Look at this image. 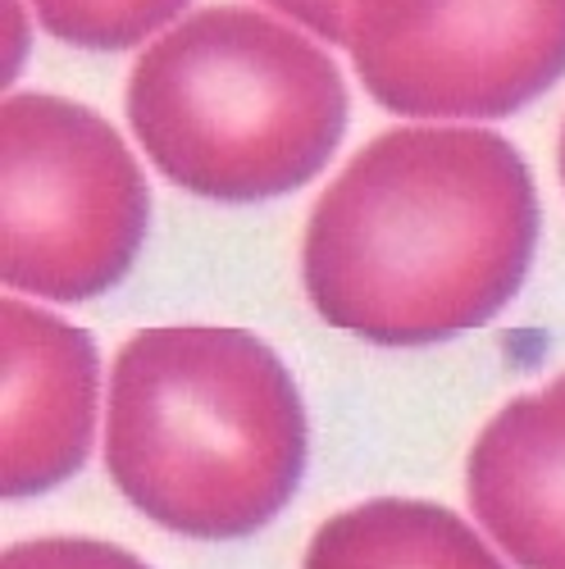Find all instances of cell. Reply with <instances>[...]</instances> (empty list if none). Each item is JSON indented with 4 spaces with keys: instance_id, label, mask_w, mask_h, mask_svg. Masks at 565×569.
<instances>
[{
    "instance_id": "6da1fadb",
    "label": "cell",
    "mask_w": 565,
    "mask_h": 569,
    "mask_svg": "<svg viewBox=\"0 0 565 569\" xmlns=\"http://www.w3.org/2000/svg\"><path fill=\"white\" fill-rule=\"evenodd\" d=\"M538 192L506 137L393 128L315 201L301 282L315 315L374 347H434L497 319L529 278Z\"/></svg>"
},
{
    "instance_id": "7a4b0ae2",
    "label": "cell",
    "mask_w": 565,
    "mask_h": 569,
    "mask_svg": "<svg viewBox=\"0 0 565 569\" xmlns=\"http://www.w3.org/2000/svg\"><path fill=\"white\" fill-rule=\"evenodd\" d=\"M306 406L247 328H141L110 369L106 469L151 525L232 542L260 533L306 473Z\"/></svg>"
},
{
    "instance_id": "3957f363",
    "label": "cell",
    "mask_w": 565,
    "mask_h": 569,
    "mask_svg": "<svg viewBox=\"0 0 565 569\" xmlns=\"http://www.w3.org/2000/svg\"><path fill=\"white\" fill-rule=\"evenodd\" d=\"M123 110L174 187L219 206H260L334 160L347 82L293 23L251 6H206L147 46Z\"/></svg>"
},
{
    "instance_id": "277c9868",
    "label": "cell",
    "mask_w": 565,
    "mask_h": 569,
    "mask_svg": "<svg viewBox=\"0 0 565 569\" xmlns=\"http://www.w3.org/2000/svg\"><path fill=\"white\" fill-rule=\"evenodd\" d=\"M151 228V187L123 137L56 91L0 110V278L10 292L87 301L128 278Z\"/></svg>"
},
{
    "instance_id": "5b68a950",
    "label": "cell",
    "mask_w": 565,
    "mask_h": 569,
    "mask_svg": "<svg viewBox=\"0 0 565 569\" xmlns=\"http://www.w3.org/2000/svg\"><path fill=\"white\" fill-rule=\"evenodd\" d=\"M351 64L406 119H506L565 78V0H356Z\"/></svg>"
},
{
    "instance_id": "8992f818",
    "label": "cell",
    "mask_w": 565,
    "mask_h": 569,
    "mask_svg": "<svg viewBox=\"0 0 565 569\" xmlns=\"http://www.w3.org/2000/svg\"><path fill=\"white\" fill-rule=\"evenodd\" d=\"M6 388H0V492L28 501L82 469L97 433L101 356L82 328L0 301Z\"/></svg>"
},
{
    "instance_id": "52a82bcc",
    "label": "cell",
    "mask_w": 565,
    "mask_h": 569,
    "mask_svg": "<svg viewBox=\"0 0 565 569\" xmlns=\"http://www.w3.org/2000/svg\"><path fill=\"white\" fill-rule=\"evenodd\" d=\"M465 492L515 569H565V373L484 423L465 460Z\"/></svg>"
},
{
    "instance_id": "ba28073f",
    "label": "cell",
    "mask_w": 565,
    "mask_h": 569,
    "mask_svg": "<svg viewBox=\"0 0 565 569\" xmlns=\"http://www.w3.org/2000/svg\"><path fill=\"white\" fill-rule=\"evenodd\" d=\"M301 569H506L460 515L434 501L379 497L324 519Z\"/></svg>"
},
{
    "instance_id": "9c48e42d",
    "label": "cell",
    "mask_w": 565,
    "mask_h": 569,
    "mask_svg": "<svg viewBox=\"0 0 565 569\" xmlns=\"http://www.w3.org/2000/svg\"><path fill=\"white\" fill-rule=\"evenodd\" d=\"M37 23L78 51H128L165 23H174L192 0H28Z\"/></svg>"
},
{
    "instance_id": "30bf717a",
    "label": "cell",
    "mask_w": 565,
    "mask_h": 569,
    "mask_svg": "<svg viewBox=\"0 0 565 569\" xmlns=\"http://www.w3.org/2000/svg\"><path fill=\"white\" fill-rule=\"evenodd\" d=\"M0 569H147L132 551L97 538H32L0 556Z\"/></svg>"
},
{
    "instance_id": "8fae6325",
    "label": "cell",
    "mask_w": 565,
    "mask_h": 569,
    "mask_svg": "<svg viewBox=\"0 0 565 569\" xmlns=\"http://www.w3.org/2000/svg\"><path fill=\"white\" fill-rule=\"evenodd\" d=\"M282 19L301 23L306 32L324 37L328 46H347V28H351V6L356 0H265Z\"/></svg>"
},
{
    "instance_id": "7c38bea8",
    "label": "cell",
    "mask_w": 565,
    "mask_h": 569,
    "mask_svg": "<svg viewBox=\"0 0 565 569\" xmlns=\"http://www.w3.org/2000/svg\"><path fill=\"white\" fill-rule=\"evenodd\" d=\"M556 164H561V182H565V128H561V151H556Z\"/></svg>"
}]
</instances>
